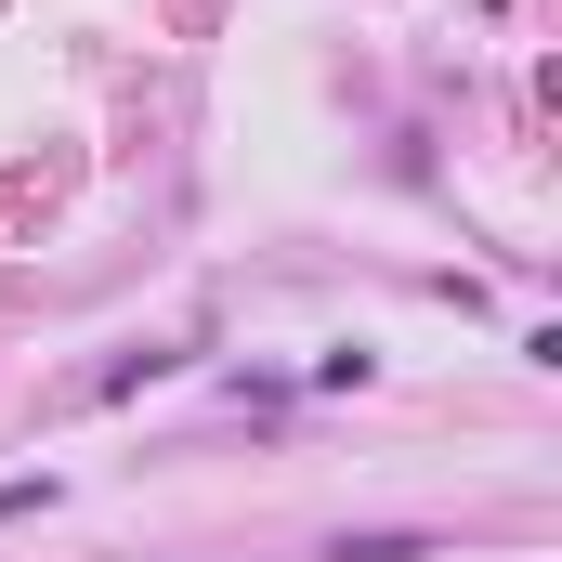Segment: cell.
Here are the masks:
<instances>
[{"mask_svg":"<svg viewBox=\"0 0 562 562\" xmlns=\"http://www.w3.org/2000/svg\"><path fill=\"white\" fill-rule=\"evenodd\" d=\"M13 510H53V471H26V484H0V524Z\"/></svg>","mask_w":562,"mask_h":562,"instance_id":"6da1fadb","label":"cell"}]
</instances>
